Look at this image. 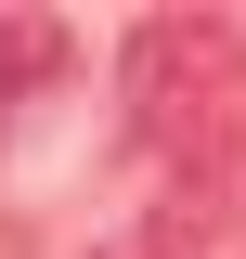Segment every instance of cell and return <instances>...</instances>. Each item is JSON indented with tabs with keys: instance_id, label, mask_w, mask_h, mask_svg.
Segmentation results:
<instances>
[{
	"instance_id": "6da1fadb",
	"label": "cell",
	"mask_w": 246,
	"mask_h": 259,
	"mask_svg": "<svg viewBox=\"0 0 246 259\" xmlns=\"http://www.w3.org/2000/svg\"><path fill=\"white\" fill-rule=\"evenodd\" d=\"M117 91H130V143H143V156H182L194 130L246 91V52L208 13H143L130 52H117Z\"/></svg>"
},
{
	"instance_id": "7a4b0ae2",
	"label": "cell",
	"mask_w": 246,
	"mask_h": 259,
	"mask_svg": "<svg viewBox=\"0 0 246 259\" xmlns=\"http://www.w3.org/2000/svg\"><path fill=\"white\" fill-rule=\"evenodd\" d=\"M52 65H65V26H39V13L0 26V91H26V78H52Z\"/></svg>"
},
{
	"instance_id": "3957f363",
	"label": "cell",
	"mask_w": 246,
	"mask_h": 259,
	"mask_svg": "<svg viewBox=\"0 0 246 259\" xmlns=\"http://www.w3.org/2000/svg\"><path fill=\"white\" fill-rule=\"evenodd\" d=\"M91 259H208V246H194V233L169 221V207H143V221H117V233H104Z\"/></svg>"
}]
</instances>
